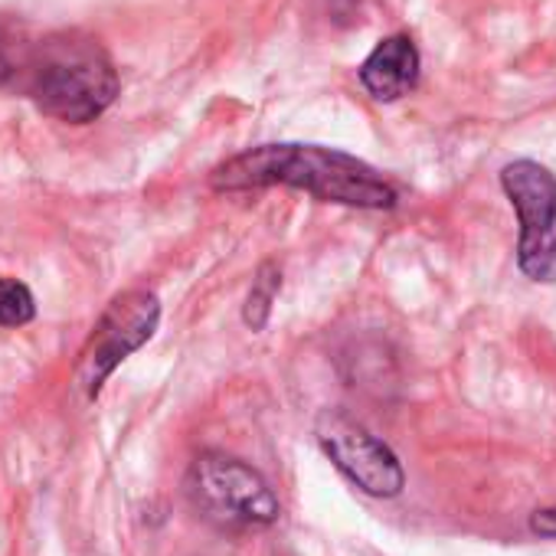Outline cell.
<instances>
[{
  "label": "cell",
  "instance_id": "obj_10",
  "mask_svg": "<svg viewBox=\"0 0 556 556\" xmlns=\"http://www.w3.org/2000/svg\"><path fill=\"white\" fill-rule=\"evenodd\" d=\"M530 530H533V533H540V536H556V507L533 510V517H530Z\"/></svg>",
  "mask_w": 556,
  "mask_h": 556
},
{
  "label": "cell",
  "instance_id": "obj_9",
  "mask_svg": "<svg viewBox=\"0 0 556 556\" xmlns=\"http://www.w3.org/2000/svg\"><path fill=\"white\" fill-rule=\"evenodd\" d=\"M37 315L34 292L21 278H0V328H24Z\"/></svg>",
  "mask_w": 556,
  "mask_h": 556
},
{
  "label": "cell",
  "instance_id": "obj_6",
  "mask_svg": "<svg viewBox=\"0 0 556 556\" xmlns=\"http://www.w3.org/2000/svg\"><path fill=\"white\" fill-rule=\"evenodd\" d=\"M318 442L325 448V455L334 462V468L357 484L364 494L370 497H396L406 484L403 465L393 455V448L377 439L374 432H367L361 422L341 416V413H328L318 422Z\"/></svg>",
  "mask_w": 556,
  "mask_h": 556
},
{
  "label": "cell",
  "instance_id": "obj_3",
  "mask_svg": "<svg viewBox=\"0 0 556 556\" xmlns=\"http://www.w3.org/2000/svg\"><path fill=\"white\" fill-rule=\"evenodd\" d=\"M187 497L203 520L223 530H258L278 520L275 491L239 458L206 452L187 471Z\"/></svg>",
  "mask_w": 556,
  "mask_h": 556
},
{
  "label": "cell",
  "instance_id": "obj_11",
  "mask_svg": "<svg viewBox=\"0 0 556 556\" xmlns=\"http://www.w3.org/2000/svg\"><path fill=\"white\" fill-rule=\"evenodd\" d=\"M14 73V66H11V56H8V47L0 43V86L8 83V76Z\"/></svg>",
  "mask_w": 556,
  "mask_h": 556
},
{
  "label": "cell",
  "instance_id": "obj_2",
  "mask_svg": "<svg viewBox=\"0 0 556 556\" xmlns=\"http://www.w3.org/2000/svg\"><path fill=\"white\" fill-rule=\"evenodd\" d=\"M27 92L53 118L89 125L118 96V73L109 53L83 34L47 37L27 63Z\"/></svg>",
  "mask_w": 556,
  "mask_h": 556
},
{
  "label": "cell",
  "instance_id": "obj_1",
  "mask_svg": "<svg viewBox=\"0 0 556 556\" xmlns=\"http://www.w3.org/2000/svg\"><path fill=\"white\" fill-rule=\"evenodd\" d=\"M213 190H262L292 187L328 203H344L357 210H390L396 206V187L383 180L380 170L357 161L354 154L321 148V144H258L226 164L210 177Z\"/></svg>",
  "mask_w": 556,
  "mask_h": 556
},
{
  "label": "cell",
  "instance_id": "obj_8",
  "mask_svg": "<svg viewBox=\"0 0 556 556\" xmlns=\"http://www.w3.org/2000/svg\"><path fill=\"white\" fill-rule=\"evenodd\" d=\"M278 292H282V268H278L275 262L258 265V271L252 278V289H249V299H245V312H242V321L252 331H262L265 328Z\"/></svg>",
  "mask_w": 556,
  "mask_h": 556
},
{
  "label": "cell",
  "instance_id": "obj_5",
  "mask_svg": "<svg viewBox=\"0 0 556 556\" xmlns=\"http://www.w3.org/2000/svg\"><path fill=\"white\" fill-rule=\"evenodd\" d=\"M157 321H161V302L154 292L131 289L118 295L102 315L89 348L83 351V361L76 370L79 390H86V396L96 400L102 383L112 377V370L154 338Z\"/></svg>",
  "mask_w": 556,
  "mask_h": 556
},
{
  "label": "cell",
  "instance_id": "obj_4",
  "mask_svg": "<svg viewBox=\"0 0 556 556\" xmlns=\"http://www.w3.org/2000/svg\"><path fill=\"white\" fill-rule=\"evenodd\" d=\"M501 187L517 210V265L540 286L556 282V177L536 161H514L501 170Z\"/></svg>",
  "mask_w": 556,
  "mask_h": 556
},
{
  "label": "cell",
  "instance_id": "obj_7",
  "mask_svg": "<svg viewBox=\"0 0 556 556\" xmlns=\"http://www.w3.org/2000/svg\"><path fill=\"white\" fill-rule=\"evenodd\" d=\"M361 83L377 102H396L419 83V50L406 34L387 37L361 66Z\"/></svg>",
  "mask_w": 556,
  "mask_h": 556
}]
</instances>
